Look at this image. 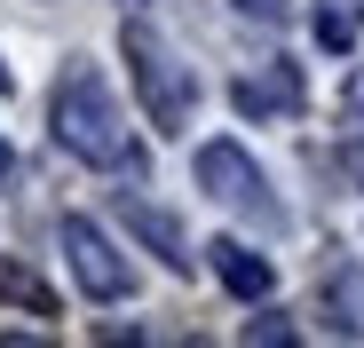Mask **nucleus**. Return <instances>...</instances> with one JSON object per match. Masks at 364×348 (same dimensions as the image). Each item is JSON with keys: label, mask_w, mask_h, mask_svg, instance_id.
I'll use <instances>...</instances> for the list:
<instances>
[{"label": "nucleus", "mask_w": 364, "mask_h": 348, "mask_svg": "<svg viewBox=\"0 0 364 348\" xmlns=\"http://www.w3.org/2000/svg\"><path fill=\"white\" fill-rule=\"evenodd\" d=\"M119 206H127V229H135V238H143L166 269H191V238H182V229H174L159 206H143V198H127V190H119Z\"/></svg>", "instance_id": "obj_7"}, {"label": "nucleus", "mask_w": 364, "mask_h": 348, "mask_svg": "<svg viewBox=\"0 0 364 348\" xmlns=\"http://www.w3.org/2000/svg\"><path fill=\"white\" fill-rule=\"evenodd\" d=\"M9 174H16V151H9V143H0V183H9Z\"/></svg>", "instance_id": "obj_13"}, {"label": "nucleus", "mask_w": 364, "mask_h": 348, "mask_svg": "<svg viewBox=\"0 0 364 348\" xmlns=\"http://www.w3.org/2000/svg\"><path fill=\"white\" fill-rule=\"evenodd\" d=\"M230 103L246 111V119H293L301 111V72L293 64H262V72H246L230 87Z\"/></svg>", "instance_id": "obj_5"}, {"label": "nucleus", "mask_w": 364, "mask_h": 348, "mask_svg": "<svg viewBox=\"0 0 364 348\" xmlns=\"http://www.w3.org/2000/svg\"><path fill=\"white\" fill-rule=\"evenodd\" d=\"M198 190H206V198H222V206H237V214H254L262 229H285V206L269 198L262 166L237 151V143H206V151H198Z\"/></svg>", "instance_id": "obj_3"}, {"label": "nucleus", "mask_w": 364, "mask_h": 348, "mask_svg": "<svg viewBox=\"0 0 364 348\" xmlns=\"http://www.w3.org/2000/svg\"><path fill=\"white\" fill-rule=\"evenodd\" d=\"M48 135H55V151H72L87 166L143 174V151L127 143V119H119V103H111L95 64H64V80H55V95H48Z\"/></svg>", "instance_id": "obj_1"}, {"label": "nucleus", "mask_w": 364, "mask_h": 348, "mask_svg": "<svg viewBox=\"0 0 364 348\" xmlns=\"http://www.w3.org/2000/svg\"><path fill=\"white\" fill-rule=\"evenodd\" d=\"M317 40H325V48H348V16L325 9V16H317Z\"/></svg>", "instance_id": "obj_11"}, {"label": "nucleus", "mask_w": 364, "mask_h": 348, "mask_svg": "<svg viewBox=\"0 0 364 348\" xmlns=\"http://www.w3.org/2000/svg\"><path fill=\"white\" fill-rule=\"evenodd\" d=\"M206 261H214V277L230 285L237 301H262L269 285H277V269H269V261H262L246 238H214V246H206Z\"/></svg>", "instance_id": "obj_6"}, {"label": "nucleus", "mask_w": 364, "mask_h": 348, "mask_svg": "<svg viewBox=\"0 0 364 348\" xmlns=\"http://www.w3.org/2000/svg\"><path fill=\"white\" fill-rule=\"evenodd\" d=\"M119 48H127V72H135V95H143V111H151V127H159V135H182V127H191V111H198L191 64H182L151 24H127Z\"/></svg>", "instance_id": "obj_2"}, {"label": "nucleus", "mask_w": 364, "mask_h": 348, "mask_svg": "<svg viewBox=\"0 0 364 348\" xmlns=\"http://www.w3.org/2000/svg\"><path fill=\"white\" fill-rule=\"evenodd\" d=\"M0 95H9V72H0Z\"/></svg>", "instance_id": "obj_14"}, {"label": "nucleus", "mask_w": 364, "mask_h": 348, "mask_svg": "<svg viewBox=\"0 0 364 348\" xmlns=\"http://www.w3.org/2000/svg\"><path fill=\"white\" fill-rule=\"evenodd\" d=\"M237 9H246L254 24H285V16H293V0H237Z\"/></svg>", "instance_id": "obj_10"}, {"label": "nucleus", "mask_w": 364, "mask_h": 348, "mask_svg": "<svg viewBox=\"0 0 364 348\" xmlns=\"http://www.w3.org/2000/svg\"><path fill=\"white\" fill-rule=\"evenodd\" d=\"M246 340H269V348H285V340H301L285 317H246Z\"/></svg>", "instance_id": "obj_9"}, {"label": "nucleus", "mask_w": 364, "mask_h": 348, "mask_svg": "<svg viewBox=\"0 0 364 348\" xmlns=\"http://www.w3.org/2000/svg\"><path fill=\"white\" fill-rule=\"evenodd\" d=\"M348 111H364V72H356V80H348Z\"/></svg>", "instance_id": "obj_12"}, {"label": "nucleus", "mask_w": 364, "mask_h": 348, "mask_svg": "<svg viewBox=\"0 0 364 348\" xmlns=\"http://www.w3.org/2000/svg\"><path fill=\"white\" fill-rule=\"evenodd\" d=\"M0 301L24 309V317H55V285H48L40 269H24L16 254H0Z\"/></svg>", "instance_id": "obj_8"}, {"label": "nucleus", "mask_w": 364, "mask_h": 348, "mask_svg": "<svg viewBox=\"0 0 364 348\" xmlns=\"http://www.w3.org/2000/svg\"><path fill=\"white\" fill-rule=\"evenodd\" d=\"M64 261H72V277H80L87 301H127V285H135L127 261H119V246L103 238L87 214H64Z\"/></svg>", "instance_id": "obj_4"}]
</instances>
